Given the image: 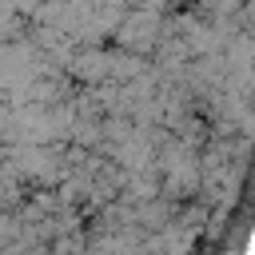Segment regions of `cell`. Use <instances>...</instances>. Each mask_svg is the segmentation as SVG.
<instances>
[{
  "mask_svg": "<svg viewBox=\"0 0 255 255\" xmlns=\"http://www.w3.org/2000/svg\"><path fill=\"white\" fill-rule=\"evenodd\" d=\"M64 76L72 84H104L108 80V44H76V52L64 64Z\"/></svg>",
  "mask_w": 255,
  "mask_h": 255,
  "instance_id": "obj_2",
  "label": "cell"
},
{
  "mask_svg": "<svg viewBox=\"0 0 255 255\" xmlns=\"http://www.w3.org/2000/svg\"><path fill=\"white\" fill-rule=\"evenodd\" d=\"M159 20H163V12H151V8L128 4L108 44L128 48V52H135V56H151V48H155V40H159Z\"/></svg>",
  "mask_w": 255,
  "mask_h": 255,
  "instance_id": "obj_1",
  "label": "cell"
},
{
  "mask_svg": "<svg viewBox=\"0 0 255 255\" xmlns=\"http://www.w3.org/2000/svg\"><path fill=\"white\" fill-rule=\"evenodd\" d=\"M143 68H147V56H135V52H128V48L108 44V80H112V84H124V80L139 76Z\"/></svg>",
  "mask_w": 255,
  "mask_h": 255,
  "instance_id": "obj_3",
  "label": "cell"
}]
</instances>
